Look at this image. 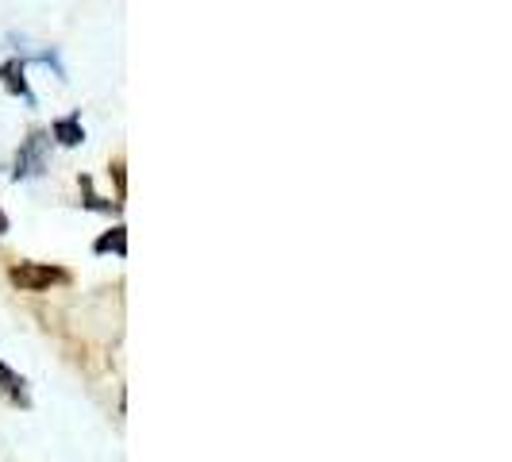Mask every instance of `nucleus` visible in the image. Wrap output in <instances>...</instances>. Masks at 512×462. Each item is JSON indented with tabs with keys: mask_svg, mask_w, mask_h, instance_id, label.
I'll use <instances>...</instances> for the list:
<instances>
[{
	"mask_svg": "<svg viewBox=\"0 0 512 462\" xmlns=\"http://www.w3.org/2000/svg\"><path fill=\"white\" fill-rule=\"evenodd\" d=\"M81 189H85V208H93V212H120V201H101L97 193H93V181L81 174Z\"/></svg>",
	"mask_w": 512,
	"mask_h": 462,
	"instance_id": "obj_7",
	"label": "nucleus"
},
{
	"mask_svg": "<svg viewBox=\"0 0 512 462\" xmlns=\"http://www.w3.org/2000/svg\"><path fill=\"white\" fill-rule=\"evenodd\" d=\"M8 231V216H4V208H0V235Z\"/></svg>",
	"mask_w": 512,
	"mask_h": 462,
	"instance_id": "obj_9",
	"label": "nucleus"
},
{
	"mask_svg": "<svg viewBox=\"0 0 512 462\" xmlns=\"http://www.w3.org/2000/svg\"><path fill=\"white\" fill-rule=\"evenodd\" d=\"M47 151H51V135L47 131H31L20 151H16V162H12V178L16 181H31L47 170Z\"/></svg>",
	"mask_w": 512,
	"mask_h": 462,
	"instance_id": "obj_1",
	"label": "nucleus"
},
{
	"mask_svg": "<svg viewBox=\"0 0 512 462\" xmlns=\"http://www.w3.org/2000/svg\"><path fill=\"white\" fill-rule=\"evenodd\" d=\"M51 139H58L62 147H77V143H85V128H81V116H62V120H54L51 131H47Z\"/></svg>",
	"mask_w": 512,
	"mask_h": 462,
	"instance_id": "obj_5",
	"label": "nucleus"
},
{
	"mask_svg": "<svg viewBox=\"0 0 512 462\" xmlns=\"http://www.w3.org/2000/svg\"><path fill=\"white\" fill-rule=\"evenodd\" d=\"M112 174H116V185H120V197H124V162H120V158L112 162Z\"/></svg>",
	"mask_w": 512,
	"mask_h": 462,
	"instance_id": "obj_8",
	"label": "nucleus"
},
{
	"mask_svg": "<svg viewBox=\"0 0 512 462\" xmlns=\"http://www.w3.org/2000/svg\"><path fill=\"white\" fill-rule=\"evenodd\" d=\"M93 251H97V255H108V251H116V255L124 258V255H128V228H124V224H116V228L108 231V235H101V239L93 243Z\"/></svg>",
	"mask_w": 512,
	"mask_h": 462,
	"instance_id": "obj_6",
	"label": "nucleus"
},
{
	"mask_svg": "<svg viewBox=\"0 0 512 462\" xmlns=\"http://www.w3.org/2000/svg\"><path fill=\"white\" fill-rule=\"evenodd\" d=\"M0 393L12 401V405H20V409H31V397H27V382L16 374V370H8L4 362H0Z\"/></svg>",
	"mask_w": 512,
	"mask_h": 462,
	"instance_id": "obj_4",
	"label": "nucleus"
},
{
	"mask_svg": "<svg viewBox=\"0 0 512 462\" xmlns=\"http://www.w3.org/2000/svg\"><path fill=\"white\" fill-rule=\"evenodd\" d=\"M27 62L24 58H8L4 66H0V85L12 93V97H24L27 104H35V93L27 89Z\"/></svg>",
	"mask_w": 512,
	"mask_h": 462,
	"instance_id": "obj_3",
	"label": "nucleus"
},
{
	"mask_svg": "<svg viewBox=\"0 0 512 462\" xmlns=\"http://www.w3.org/2000/svg\"><path fill=\"white\" fill-rule=\"evenodd\" d=\"M8 278H12V285H20L24 293H43V289H51V285L70 282V274H66L62 266H47V262H16V266L8 270Z\"/></svg>",
	"mask_w": 512,
	"mask_h": 462,
	"instance_id": "obj_2",
	"label": "nucleus"
}]
</instances>
